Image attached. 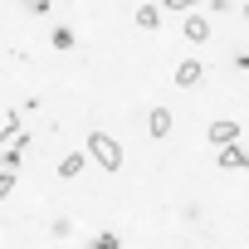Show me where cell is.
Instances as JSON below:
<instances>
[{
	"label": "cell",
	"mask_w": 249,
	"mask_h": 249,
	"mask_svg": "<svg viewBox=\"0 0 249 249\" xmlns=\"http://www.w3.org/2000/svg\"><path fill=\"white\" fill-rule=\"evenodd\" d=\"M88 157H93L103 171H122V147H117V137H107V132H88Z\"/></svg>",
	"instance_id": "obj_1"
},
{
	"label": "cell",
	"mask_w": 249,
	"mask_h": 249,
	"mask_svg": "<svg viewBox=\"0 0 249 249\" xmlns=\"http://www.w3.org/2000/svg\"><path fill=\"white\" fill-rule=\"evenodd\" d=\"M205 137H210V147H215V152H220V147H234V142H239V122L220 117V122H210V132H205Z\"/></svg>",
	"instance_id": "obj_2"
},
{
	"label": "cell",
	"mask_w": 249,
	"mask_h": 249,
	"mask_svg": "<svg viewBox=\"0 0 249 249\" xmlns=\"http://www.w3.org/2000/svg\"><path fill=\"white\" fill-rule=\"evenodd\" d=\"M200 78H205V69H200V59H181V64H176V83H181V88H196Z\"/></svg>",
	"instance_id": "obj_3"
},
{
	"label": "cell",
	"mask_w": 249,
	"mask_h": 249,
	"mask_svg": "<svg viewBox=\"0 0 249 249\" xmlns=\"http://www.w3.org/2000/svg\"><path fill=\"white\" fill-rule=\"evenodd\" d=\"M186 39H191V44H205V39H210V20H205V15H186Z\"/></svg>",
	"instance_id": "obj_4"
},
{
	"label": "cell",
	"mask_w": 249,
	"mask_h": 249,
	"mask_svg": "<svg viewBox=\"0 0 249 249\" xmlns=\"http://www.w3.org/2000/svg\"><path fill=\"white\" fill-rule=\"evenodd\" d=\"M220 166H225V171H244V166H249V152H244V147H220Z\"/></svg>",
	"instance_id": "obj_5"
},
{
	"label": "cell",
	"mask_w": 249,
	"mask_h": 249,
	"mask_svg": "<svg viewBox=\"0 0 249 249\" xmlns=\"http://www.w3.org/2000/svg\"><path fill=\"white\" fill-rule=\"evenodd\" d=\"M171 132V112L166 107H152V117H147V137H166Z\"/></svg>",
	"instance_id": "obj_6"
},
{
	"label": "cell",
	"mask_w": 249,
	"mask_h": 249,
	"mask_svg": "<svg viewBox=\"0 0 249 249\" xmlns=\"http://www.w3.org/2000/svg\"><path fill=\"white\" fill-rule=\"evenodd\" d=\"M78 171H83V152H69V157L59 161V176H64V181H73Z\"/></svg>",
	"instance_id": "obj_7"
},
{
	"label": "cell",
	"mask_w": 249,
	"mask_h": 249,
	"mask_svg": "<svg viewBox=\"0 0 249 249\" xmlns=\"http://www.w3.org/2000/svg\"><path fill=\"white\" fill-rule=\"evenodd\" d=\"M137 25H142V30H157V25H161V10H157V5H142V10H137Z\"/></svg>",
	"instance_id": "obj_8"
},
{
	"label": "cell",
	"mask_w": 249,
	"mask_h": 249,
	"mask_svg": "<svg viewBox=\"0 0 249 249\" xmlns=\"http://www.w3.org/2000/svg\"><path fill=\"white\" fill-rule=\"evenodd\" d=\"M20 132V112H5V117H0V142H10Z\"/></svg>",
	"instance_id": "obj_9"
},
{
	"label": "cell",
	"mask_w": 249,
	"mask_h": 249,
	"mask_svg": "<svg viewBox=\"0 0 249 249\" xmlns=\"http://www.w3.org/2000/svg\"><path fill=\"white\" fill-rule=\"evenodd\" d=\"M54 49H73V30H69V25L54 30Z\"/></svg>",
	"instance_id": "obj_10"
},
{
	"label": "cell",
	"mask_w": 249,
	"mask_h": 249,
	"mask_svg": "<svg viewBox=\"0 0 249 249\" xmlns=\"http://www.w3.org/2000/svg\"><path fill=\"white\" fill-rule=\"evenodd\" d=\"M93 249H117V234H112V230H107V234H98V239H93Z\"/></svg>",
	"instance_id": "obj_11"
},
{
	"label": "cell",
	"mask_w": 249,
	"mask_h": 249,
	"mask_svg": "<svg viewBox=\"0 0 249 249\" xmlns=\"http://www.w3.org/2000/svg\"><path fill=\"white\" fill-rule=\"evenodd\" d=\"M10 191H15V176H10V171H0V200H5Z\"/></svg>",
	"instance_id": "obj_12"
},
{
	"label": "cell",
	"mask_w": 249,
	"mask_h": 249,
	"mask_svg": "<svg viewBox=\"0 0 249 249\" xmlns=\"http://www.w3.org/2000/svg\"><path fill=\"white\" fill-rule=\"evenodd\" d=\"M166 10H191V5H200V0H161Z\"/></svg>",
	"instance_id": "obj_13"
},
{
	"label": "cell",
	"mask_w": 249,
	"mask_h": 249,
	"mask_svg": "<svg viewBox=\"0 0 249 249\" xmlns=\"http://www.w3.org/2000/svg\"><path fill=\"white\" fill-rule=\"evenodd\" d=\"M244 98H249V88H244Z\"/></svg>",
	"instance_id": "obj_14"
}]
</instances>
